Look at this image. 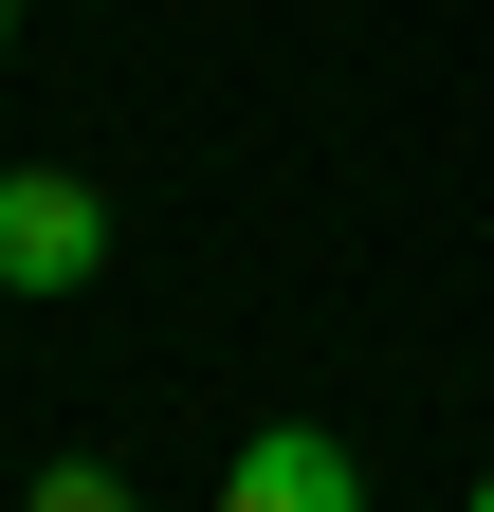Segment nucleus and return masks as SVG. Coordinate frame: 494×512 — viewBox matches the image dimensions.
<instances>
[{
    "label": "nucleus",
    "mask_w": 494,
    "mask_h": 512,
    "mask_svg": "<svg viewBox=\"0 0 494 512\" xmlns=\"http://www.w3.org/2000/svg\"><path fill=\"white\" fill-rule=\"evenodd\" d=\"M110 275V202L74 165H0V293H92Z\"/></svg>",
    "instance_id": "obj_1"
},
{
    "label": "nucleus",
    "mask_w": 494,
    "mask_h": 512,
    "mask_svg": "<svg viewBox=\"0 0 494 512\" xmlns=\"http://www.w3.org/2000/svg\"><path fill=\"white\" fill-rule=\"evenodd\" d=\"M0 55H19V0H0Z\"/></svg>",
    "instance_id": "obj_4"
},
{
    "label": "nucleus",
    "mask_w": 494,
    "mask_h": 512,
    "mask_svg": "<svg viewBox=\"0 0 494 512\" xmlns=\"http://www.w3.org/2000/svg\"><path fill=\"white\" fill-rule=\"evenodd\" d=\"M37 512H129V476H110V458H55V476H37Z\"/></svg>",
    "instance_id": "obj_3"
},
{
    "label": "nucleus",
    "mask_w": 494,
    "mask_h": 512,
    "mask_svg": "<svg viewBox=\"0 0 494 512\" xmlns=\"http://www.w3.org/2000/svg\"><path fill=\"white\" fill-rule=\"evenodd\" d=\"M476 512H494V476H476Z\"/></svg>",
    "instance_id": "obj_5"
},
{
    "label": "nucleus",
    "mask_w": 494,
    "mask_h": 512,
    "mask_svg": "<svg viewBox=\"0 0 494 512\" xmlns=\"http://www.w3.org/2000/svg\"><path fill=\"white\" fill-rule=\"evenodd\" d=\"M220 512H366V476H348L330 421H257V439L220 458Z\"/></svg>",
    "instance_id": "obj_2"
}]
</instances>
